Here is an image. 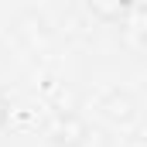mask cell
Instances as JSON below:
<instances>
[{"mask_svg":"<svg viewBox=\"0 0 147 147\" xmlns=\"http://www.w3.org/2000/svg\"><path fill=\"white\" fill-rule=\"evenodd\" d=\"M106 116H110V120H120V123H130V120L137 116V103H134L130 96H110Z\"/></svg>","mask_w":147,"mask_h":147,"instance_id":"2","label":"cell"},{"mask_svg":"<svg viewBox=\"0 0 147 147\" xmlns=\"http://www.w3.org/2000/svg\"><path fill=\"white\" fill-rule=\"evenodd\" d=\"M48 137H51L55 147H82L89 140V127L75 113H58L51 120V127H48Z\"/></svg>","mask_w":147,"mask_h":147,"instance_id":"1","label":"cell"},{"mask_svg":"<svg viewBox=\"0 0 147 147\" xmlns=\"http://www.w3.org/2000/svg\"><path fill=\"white\" fill-rule=\"evenodd\" d=\"M7 116H10V103H7V99L0 96V130L7 127Z\"/></svg>","mask_w":147,"mask_h":147,"instance_id":"3","label":"cell"}]
</instances>
